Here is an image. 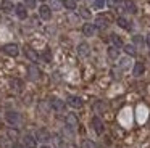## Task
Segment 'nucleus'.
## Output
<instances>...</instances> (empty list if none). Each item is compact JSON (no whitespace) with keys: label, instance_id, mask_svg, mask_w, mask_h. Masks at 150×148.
Instances as JSON below:
<instances>
[{"label":"nucleus","instance_id":"f257e3e1","mask_svg":"<svg viewBox=\"0 0 150 148\" xmlns=\"http://www.w3.org/2000/svg\"><path fill=\"white\" fill-rule=\"evenodd\" d=\"M2 51L7 55H10V56H18V53H20V48H18L16 44H5L4 47H2Z\"/></svg>","mask_w":150,"mask_h":148},{"label":"nucleus","instance_id":"f03ea898","mask_svg":"<svg viewBox=\"0 0 150 148\" xmlns=\"http://www.w3.org/2000/svg\"><path fill=\"white\" fill-rule=\"evenodd\" d=\"M50 138H52V135H50V132L47 130V129H39V130L36 132V140L42 142V143H47Z\"/></svg>","mask_w":150,"mask_h":148},{"label":"nucleus","instance_id":"7ed1b4c3","mask_svg":"<svg viewBox=\"0 0 150 148\" xmlns=\"http://www.w3.org/2000/svg\"><path fill=\"white\" fill-rule=\"evenodd\" d=\"M5 119H7V122H8V124H11V125H18V124H20V114H18L16 111H7Z\"/></svg>","mask_w":150,"mask_h":148},{"label":"nucleus","instance_id":"20e7f679","mask_svg":"<svg viewBox=\"0 0 150 148\" xmlns=\"http://www.w3.org/2000/svg\"><path fill=\"white\" fill-rule=\"evenodd\" d=\"M15 11H16V16L20 19L28 18V10H26V5H24V3H18V5L15 6Z\"/></svg>","mask_w":150,"mask_h":148},{"label":"nucleus","instance_id":"39448f33","mask_svg":"<svg viewBox=\"0 0 150 148\" xmlns=\"http://www.w3.org/2000/svg\"><path fill=\"white\" fill-rule=\"evenodd\" d=\"M39 16L42 19H45V21H49V19L52 18V8H50V6H47V5H42L39 8Z\"/></svg>","mask_w":150,"mask_h":148},{"label":"nucleus","instance_id":"423d86ee","mask_svg":"<svg viewBox=\"0 0 150 148\" xmlns=\"http://www.w3.org/2000/svg\"><path fill=\"white\" fill-rule=\"evenodd\" d=\"M92 127L95 129V132H97L98 135H102V134H103V122L100 121V118H98V116L92 118Z\"/></svg>","mask_w":150,"mask_h":148},{"label":"nucleus","instance_id":"0eeeda50","mask_svg":"<svg viewBox=\"0 0 150 148\" xmlns=\"http://www.w3.org/2000/svg\"><path fill=\"white\" fill-rule=\"evenodd\" d=\"M95 31H97V26L95 24L86 23V24L82 26V32H84V35H87V37H92V35L95 34Z\"/></svg>","mask_w":150,"mask_h":148},{"label":"nucleus","instance_id":"6e6552de","mask_svg":"<svg viewBox=\"0 0 150 148\" xmlns=\"http://www.w3.org/2000/svg\"><path fill=\"white\" fill-rule=\"evenodd\" d=\"M23 145L26 148H36L37 147V140L36 137H33V135H24L23 138Z\"/></svg>","mask_w":150,"mask_h":148},{"label":"nucleus","instance_id":"1a4fd4ad","mask_svg":"<svg viewBox=\"0 0 150 148\" xmlns=\"http://www.w3.org/2000/svg\"><path fill=\"white\" fill-rule=\"evenodd\" d=\"M50 106H52L55 111H62V109L65 108V103H63V100L53 97V98H50Z\"/></svg>","mask_w":150,"mask_h":148},{"label":"nucleus","instance_id":"9d476101","mask_svg":"<svg viewBox=\"0 0 150 148\" xmlns=\"http://www.w3.org/2000/svg\"><path fill=\"white\" fill-rule=\"evenodd\" d=\"M66 101H68V105L73 106V108H81L82 106V100L79 98V97H76V95H69Z\"/></svg>","mask_w":150,"mask_h":148},{"label":"nucleus","instance_id":"9b49d317","mask_svg":"<svg viewBox=\"0 0 150 148\" xmlns=\"http://www.w3.org/2000/svg\"><path fill=\"white\" fill-rule=\"evenodd\" d=\"M116 23H118V26H120V27L126 29V31H129V29L132 27V24H131V21H129V19L123 18V16H120V18L116 19Z\"/></svg>","mask_w":150,"mask_h":148},{"label":"nucleus","instance_id":"f8f14e48","mask_svg":"<svg viewBox=\"0 0 150 148\" xmlns=\"http://www.w3.org/2000/svg\"><path fill=\"white\" fill-rule=\"evenodd\" d=\"M24 55H26L31 61H37V58H39V56H37V53L31 47H24Z\"/></svg>","mask_w":150,"mask_h":148},{"label":"nucleus","instance_id":"ddd939ff","mask_svg":"<svg viewBox=\"0 0 150 148\" xmlns=\"http://www.w3.org/2000/svg\"><path fill=\"white\" fill-rule=\"evenodd\" d=\"M144 71H145V68H144V64H142V63H136V64H134L132 74H134V76H136V77L142 76V74H144Z\"/></svg>","mask_w":150,"mask_h":148},{"label":"nucleus","instance_id":"4468645a","mask_svg":"<svg viewBox=\"0 0 150 148\" xmlns=\"http://www.w3.org/2000/svg\"><path fill=\"white\" fill-rule=\"evenodd\" d=\"M89 51H91V48H89L87 44H79L78 45V53L81 55V56H87Z\"/></svg>","mask_w":150,"mask_h":148},{"label":"nucleus","instance_id":"2eb2a0df","mask_svg":"<svg viewBox=\"0 0 150 148\" xmlns=\"http://www.w3.org/2000/svg\"><path fill=\"white\" fill-rule=\"evenodd\" d=\"M0 8L4 10L5 13H10V11H13V3L10 0H4V2L0 3Z\"/></svg>","mask_w":150,"mask_h":148},{"label":"nucleus","instance_id":"dca6fc26","mask_svg":"<svg viewBox=\"0 0 150 148\" xmlns=\"http://www.w3.org/2000/svg\"><path fill=\"white\" fill-rule=\"evenodd\" d=\"M110 40H111V44H113V47H123V40H121V37L120 35H116V34H111L110 35Z\"/></svg>","mask_w":150,"mask_h":148},{"label":"nucleus","instance_id":"f3484780","mask_svg":"<svg viewBox=\"0 0 150 148\" xmlns=\"http://www.w3.org/2000/svg\"><path fill=\"white\" fill-rule=\"evenodd\" d=\"M95 26H97L98 29H105L108 26V19H105L103 16H98L97 21H95Z\"/></svg>","mask_w":150,"mask_h":148},{"label":"nucleus","instance_id":"a211bd4d","mask_svg":"<svg viewBox=\"0 0 150 148\" xmlns=\"http://www.w3.org/2000/svg\"><path fill=\"white\" fill-rule=\"evenodd\" d=\"M66 124L71 125V127H76V125H78V119H76V116L73 114V113H69V114L66 116Z\"/></svg>","mask_w":150,"mask_h":148},{"label":"nucleus","instance_id":"6ab92c4d","mask_svg":"<svg viewBox=\"0 0 150 148\" xmlns=\"http://www.w3.org/2000/svg\"><path fill=\"white\" fill-rule=\"evenodd\" d=\"M108 56H110L111 60H116V58L120 56V50H118V47H110L108 48Z\"/></svg>","mask_w":150,"mask_h":148},{"label":"nucleus","instance_id":"aec40b11","mask_svg":"<svg viewBox=\"0 0 150 148\" xmlns=\"http://www.w3.org/2000/svg\"><path fill=\"white\" fill-rule=\"evenodd\" d=\"M28 71H29V77L31 79H37V77H39V69H37L36 66H29L28 68Z\"/></svg>","mask_w":150,"mask_h":148},{"label":"nucleus","instance_id":"412c9836","mask_svg":"<svg viewBox=\"0 0 150 148\" xmlns=\"http://www.w3.org/2000/svg\"><path fill=\"white\" fill-rule=\"evenodd\" d=\"M63 6L68 10H74L76 8V0H62Z\"/></svg>","mask_w":150,"mask_h":148},{"label":"nucleus","instance_id":"4be33fe9","mask_svg":"<svg viewBox=\"0 0 150 148\" xmlns=\"http://www.w3.org/2000/svg\"><path fill=\"white\" fill-rule=\"evenodd\" d=\"M124 6H126V10H127L129 13H136V11H137L134 2H131V0H126V2H124Z\"/></svg>","mask_w":150,"mask_h":148},{"label":"nucleus","instance_id":"5701e85b","mask_svg":"<svg viewBox=\"0 0 150 148\" xmlns=\"http://www.w3.org/2000/svg\"><path fill=\"white\" fill-rule=\"evenodd\" d=\"M124 51L129 56H136V47L134 45H124Z\"/></svg>","mask_w":150,"mask_h":148},{"label":"nucleus","instance_id":"b1692460","mask_svg":"<svg viewBox=\"0 0 150 148\" xmlns=\"http://www.w3.org/2000/svg\"><path fill=\"white\" fill-rule=\"evenodd\" d=\"M79 13H81V16L84 19H89L91 18V11H89L87 8H84V6H81V8H79Z\"/></svg>","mask_w":150,"mask_h":148},{"label":"nucleus","instance_id":"393cba45","mask_svg":"<svg viewBox=\"0 0 150 148\" xmlns=\"http://www.w3.org/2000/svg\"><path fill=\"white\" fill-rule=\"evenodd\" d=\"M81 148H95V143L92 140H82Z\"/></svg>","mask_w":150,"mask_h":148},{"label":"nucleus","instance_id":"a878e982","mask_svg":"<svg viewBox=\"0 0 150 148\" xmlns=\"http://www.w3.org/2000/svg\"><path fill=\"white\" fill-rule=\"evenodd\" d=\"M107 2L108 0H95L94 5H95V8H103V6L107 5Z\"/></svg>","mask_w":150,"mask_h":148},{"label":"nucleus","instance_id":"bb28decb","mask_svg":"<svg viewBox=\"0 0 150 148\" xmlns=\"http://www.w3.org/2000/svg\"><path fill=\"white\" fill-rule=\"evenodd\" d=\"M132 42H134L136 45H142V44H144V39L140 37V35H134V37H132Z\"/></svg>","mask_w":150,"mask_h":148},{"label":"nucleus","instance_id":"cd10ccee","mask_svg":"<svg viewBox=\"0 0 150 148\" xmlns=\"http://www.w3.org/2000/svg\"><path fill=\"white\" fill-rule=\"evenodd\" d=\"M24 5H26L28 8H34V6H36V0H24Z\"/></svg>","mask_w":150,"mask_h":148},{"label":"nucleus","instance_id":"c85d7f7f","mask_svg":"<svg viewBox=\"0 0 150 148\" xmlns=\"http://www.w3.org/2000/svg\"><path fill=\"white\" fill-rule=\"evenodd\" d=\"M50 2H52V8H53V10H58L60 6L63 5V3H60L58 0H50Z\"/></svg>","mask_w":150,"mask_h":148},{"label":"nucleus","instance_id":"c756f323","mask_svg":"<svg viewBox=\"0 0 150 148\" xmlns=\"http://www.w3.org/2000/svg\"><path fill=\"white\" fill-rule=\"evenodd\" d=\"M145 42H147V47L150 48V34H149V35H147V37H145Z\"/></svg>","mask_w":150,"mask_h":148},{"label":"nucleus","instance_id":"7c9ffc66","mask_svg":"<svg viewBox=\"0 0 150 148\" xmlns=\"http://www.w3.org/2000/svg\"><path fill=\"white\" fill-rule=\"evenodd\" d=\"M11 148H26V147H23V145H20V143H13Z\"/></svg>","mask_w":150,"mask_h":148},{"label":"nucleus","instance_id":"2f4dec72","mask_svg":"<svg viewBox=\"0 0 150 148\" xmlns=\"http://www.w3.org/2000/svg\"><path fill=\"white\" fill-rule=\"evenodd\" d=\"M121 2V0H115V3H120Z\"/></svg>","mask_w":150,"mask_h":148},{"label":"nucleus","instance_id":"473e14b6","mask_svg":"<svg viewBox=\"0 0 150 148\" xmlns=\"http://www.w3.org/2000/svg\"><path fill=\"white\" fill-rule=\"evenodd\" d=\"M42 148H50V147H47V145H44V147Z\"/></svg>","mask_w":150,"mask_h":148},{"label":"nucleus","instance_id":"72a5a7b5","mask_svg":"<svg viewBox=\"0 0 150 148\" xmlns=\"http://www.w3.org/2000/svg\"><path fill=\"white\" fill-rule=\"evenodd\" d=\"M40 2H44V0H40Z\"/></svg>","mask_w":150,"mask_h":148}]
</instances>
